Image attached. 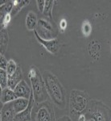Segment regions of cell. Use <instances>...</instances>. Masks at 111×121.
Segmentation results:
<instances>
[{
    "label": "cell",
    "mask_w": 111,
    "mask_h": 121,
    "mask_svg": "<svg viewBox=\"0 0 111 121\" xmlns=\"http://www.w3.org/2000/svg\"><path fill=\"white\" fill-rule=\"evenodd\" d=\"M14 91L15 95H17L18 98H23V99H29L32 94V88L29 86V85L24 80L21 81L18 85L15 86L14 89Z\"/></svg>",
    "instance_id": "obj_9"
},
{
    "label": "cell",
    "mask_w": 111,
    "mask_h": 121,
    "mask_svg": "<svg viewBox=\"0 0 111 121\" xmlns=\"http://www.w3.org/2000/svg\"><path fill=\"white\" fill-rule=\"evenodd\" d=\"M34 34L36 36V39L37 41L40 43V44L44 47V48L48 52H49L52 54H56L59 52L60 48V41L57 39H53V40H44L40 37L38 35V33L36 32V31H34Z\"/></svg>",
    "instance_id": "obj_7"
},
{
    "label": "cell",
    "mask_w": 111,
    "mask_h": 121,
    "mask_svg": "<svg viewBox=\"0 0 111 121\" xmlns=\"http://www.w3.org/2000/svg\"><path fill=\"white\" fill-rule=\"evenodd\" d=\"M16 116L12 106V102L3 104L1 109V121H14Z\"/></svg>",
    "instance_id": "obj_10"
},
{
    "label": "cell",
    "mask_w": 111,
    "mask_h": 121,
    "mask_svg": "<svg viewBox=\"0 0 111 121\" xmlns=\"http://www.w3.org/2000/svg\"><path fill=\"white\" fill-rule=\"evenodd\" d=\"M11 14L7 15L6 16L3 17V19H1V28H7V26L9 25L11 19Z\"/></svg>",
    "instance_id": "obj_23"
},
{
    "label": "cell",
    "mask_w": 111,
    "mask_h": 121,
    "mask_svg": "<svg viewBox=\"0 0 111 121\" xmlns=\"http://www.w3.org/2000/svg\"><path fill=\"white\" fill-rule=\"evenodd\" d=\"M89 102L90 99L87 92L79 90H73L69 97L70 114L74 117H78L80 115L84 114L88 109Z\"/></svg>",
    "instance_id": "obj_3"
},
{
    "label": "cell",
    "mask_w": 111,
    "mask_h": 121,
    "mask_svg": "<svg viewBox=\"0 0 111 121\" xmlns=\"http://www.w3.org/2000/svg\"><path fill=\"white\" fill-rule=\"evenodd\" d=\"M87 117L85 116V114L84 113V114H81L80 115V116L77 117V121H87Z\"/></svg>",
    "instance_id": "obj_26"
},
{
    "label": "cell",
    "mask_w": 111,
    "mask_h": 121,
    "mask_svg": "<svg viewBox=\"0 0 111 121\" xmlns=\"http://www.w3.org/2000/svg\"><path fill=\"white\" fill-rule=\"evenodd\" d=\"M60 28L62 29V30H65L66 28V27H67V22H66L65 19H62L61 21H60Z\"/></svg>",
    "instance_id": "obj_27"
},
{
    "label": "cell",
    "mask_w": 111,
    "mask_h": 121,
    "mask_svg": "<svg viewBox=\"0 0 111 121\" xmlns=\"http://www.w3.org/2000/svg\"><path fill=\"white\" fill-rule=\"evenodd\" d=\"M54 23L48 19H40L38 21L36 32L44 40H53L57 35V29L55 28Z\"/></svg>",
    "instance_id": "obj_6"
},
{
    "label": "cell",
    "mask_w": 111,
    "mask_h": 121,
    "mask_svg": "<svg viewBox=\"0 0 111 121\" xmlns=\"http://www.w3.org/2000/svg\"><path fill=\"white\" fill-rule=\"evenodd\" d=\"M37 15L33 11H29L26 17V27L29 31H36L38 25Z\"/></svg>",
    "instance_id": "obj_14"
},
{
    "label": "cell",
    "mask_w": 111,
    "mask_h": 121,
    "mask_svg": "<svg viewBox=\"0 0 111 121\" xmlns=\"http://www.w3.org/2000/svg\"><path fill=\"white\" fill-rule=\"evenodd\" d=\"M13 7H14V1H1V6H0L1 19H3L7 15L11 14Z\"/></svg>",
    "instance_id": "obj_16"
},
{
    "label": "cell",
    "mask_w": 111,
    "mask_h": 121,
    "mask_svg": "<svg viewBox=\"0 0 111 121\" xmlns=\"http://www.w3.org/2000/svg\"><path fill=\"white\" fill-rule=\"evenodd\" d=\"M36 3H37V7H38L39 11L43 13L44 9V6H45V1H44V0H37Z\"/></svg>",
    "instance_id": "obj_25"
},
{
    "label": "cell",
    "mask_w": 111,
    "mask_h": 121,
    "mask_svg": "<svg viewBox=\"0 0 111 121\" xmlns=\"http://www.w3.org/2000/svg\"><path fill=\"white\" fill-rule=\"evenodd\" d=\"M88 51L93 60L97 61L101 56V44L97 40H93L89 42L88 46Z\"/></svg>",
    "instance_id": "obj_11"
},
{
    "label": "cell",
    "mask_w": 111,
    "mask_h": 121,
    "mask_svg": "<svg viewBox=\"0 0 111 121\" xmlns=\"http://www.w3.org/2000/svg\"><path fill=\"white\" fill-rule=\"evenodd\" d=\"M43 78L52 102L58 108L65 109L66 107V91L59 79L48 70L43 73Z\"/></svg>",
    "instance_id": "obj_1"
},
{
    "label": "cell",
    "mask_w": 111,
    "mask_h": 121,
    "mask_svg": "<svg viewBox=\"0 0 111 121\" xmlns=\"http://www.w3.org/2000/svg\"><path fill=\"white\" fill-rule=\"evenodd\" d=\"M87 121H93V120H87Z\"/></svg>",
    "instance_id": "obj_29"
},
{
    "label": "cell",
    "mask_w": 111,
    "mask_h": 121,
    "mask_svg": "<svg viewBox=\"0 0 111 121\" xmlns=\"http://www.w3.org/2000/svg\"><path fill=\"white\" fill-rule=\"evenodd\" d=\"M81 31L85 36H89L90 34L92 33V25L89 21L85 20L84 21L81 26Z\"/></svg>",
    "instance_id": "obj_22"
},
{
    "label": "cell",
    "mask_w": 111,
    "mask_h": 121,
    "mask_svg": "<svg viewBox=\"0 0 111 121\" xmlns=\"http://www.w3.org/2000/svg\"><path fill=\"white\" fill-rule=\"evenodd\" d=\"M18 66H19V65L14 60H12V59L9 60H8V65H7V69H6V71H7L8 76L12 75L13 73H14L17 70V69H18Z\"/></svg>",
    "instance_id": "obj_21"
},
{
    "label": "cell",
    "mask_w": 111,
    "mask_h": 121,
    "mask_svg": "<svg viewBox=\"0 0 111 121\" xmlns=\"http://www.w3.org/2000/svg\"><path fill=\"white\" fill-rule=\"evenodd\" d=\"M9 41V36L7 28H1V40H0V48H1V54L4 55L6 50L7 48Z\"/></svg>",
    "instance_id": "obj_17"
},
{
    "label": "cell",
    "mask_w": 111,
    "mask_h": 121,
    "mask_svg": "<svg viewBox=\"0 0 111 121\" xmlns=\"http://www.w3.org/2000/svg\"><path fill=\"white\" fill-rule=\"evenodd\" d=\"M35 103L36 102H35L34 96H33V94H32L30 99H29L28 107L24 111L16 114L14 121H32V113Z\"/></svg>",
    "instance_id": "obj_8"
},
{
    "label": "cell",
    "mask_w": 111,
    "mask_h": 121,
    "mask_svg": "<svg viewBox=\"0 0 111 121\" xmlns=\"http://www.w3.org/2000/svg\"><path fill=\"white\" fill-rule=\"evenodd\" d=\"M29 99H23V98H18V99H15V100L13 101L12 106H13V108H14V110H15V112L16 114L23 112V111H24L25 109L28 107Z\"/></svg>",
    "instance_id": "obj_15"
},
{
    "label": "cell",
    "mask_w": 111,
    "mask_h": 121,
    "mask_svg": "<svg viewBox=\"0 0 111 121\" xmlns=\"http://www.w3.org/2000/svg\"><path fill=\"white\" fill-rule=\"evenodd\" d=\"M9 76L5 69H0V86L1 89H5L8 87Z\"/></svg>",
    "instance_id": "obj_20"
},
{
    "label": "cell",
    "mask_w": 111,
    "mask_h": 121,
    "mask_svg": "<svg viewBox=\"0 0 111 121\" xmlns=\"http://www.w3.org/2000/svg\"><path fill=\"white\" fill-rule=\"evenodd\" d=\"M87 120L93 121H110L111 109L102 101L90 100L88 109L85 112Z\"/></svg>",
    "instance_id": "obj_4"
},
{
    "label": "cell",
    "mask_w": 111,
    "mask_h": 121,
    "mask_svg": "<svg viewBox=\"0 0 111 121\" xmlns=\"http://www.w3.org/2000/svg\"><path fill=\"white\" fill-rule=\"evenodd\" d=\"M16 99H18L17 95H15L14 90L7 87L5 89H3L1 91V102L3 104L5 103H11Z\"/></svg>",
    "instance_id": "obj_13"
},
{
    "label": "cell",
    "mask_w": 111,
    "mask_h": 121,
    "mask_svg": "<svg viewBox=\"0 0 111 121\" xmlns=\"http://www.w3.org/2000/svg\"><path fill=\"white\" fill-rule=\"evenodd\" d=\"M30 3L29 0H15L14 1V7L11 12V16H15L23 7L28 6Z\"/></svg>",
    "instance_id": "obj_18"
},
{
    "label": "cell",
    "mask_w": 111,
    "mask_h": 121,
    "mask_svg": "<svg viewBox=\"0 0 111 121\" xmlns=\"http://www.w3.org/2000/svg\"><path fill=\"white\" fill-rule=\"evenodd\" d=\"M7 65H8V60L6 59L4 55L1 54L0 55V69H7Z\"/></svg>",
    "instance_id": "obj_24"
},
{
    "label": "cell",
    "mask_w": 111,
    "mask_h": 121,
    "mask_svg": "<svg viewBox=\"0 0 111 121\" xmlns=\"http://www.w3.org/2000/svg\"><path fill=\"white\" fill-rule=\"evenodd\" d=\"M57 121H72V120L69 118V116H63L60 119H59Z\"/></svg>",
    "instance_id": "obj_28"
},
{
    "label": "cell",
    "mask_w": 111,
    "mask_h": 121,
    "mask_svg": "<svg viewBox=\"0 0 111 121\" xmlns=\"http://www.w3.org/2000/svg\"><path fill=\"white\" fill-rule=\"evenodd\" d=\"M54 3H55V1H52V0H47V1H45V6H44L43 14L46 17H48L50 19H52V11H53Z\"/></svg>",
    "instance_id": "obj_19"
},
{
    "label": "cell",
    "mask_w": 111,
    "mask_h": 121,
    "mask_svg": "<svg viewBox=\"0 0 111 121\" xmlns=\"http://www.w3.org/2000/svg\"><path fill=\"white\" fill-rule=\"evenodd\" d=\"M32 121H55L53 104L47 100L40 103H36L32 113Z\"/></svg>",
    "instance_id": "obj_5"
},
{
    "label": "cell",
    "mask_w": 111,
    "mask_h": 121,
    "mask_svg": "<svg viewBox=\"0 0 111 121\" xmlns=\"http://www.w3.org/2000/svg\"><path fill=\"white\" fill-rule=\"evenodd\" d=\"M28 78L32 85V91L36 103H40L49 99V95L46 89L43 75L35 65H32L28 73Z\"/></svg>",
    "instance_id": "obj_2"
},
{
    "label": "cell",
    "mask_w": 111,
    "mask_h": 121,
    "mask_svg": "<svg viewBox=\"0 0 111 121\" xmlns=\"http://www.w3.org/2000/svg\"><path fill=\"white\" fill-rule=\"evenodd\" d=\"M23 76L22 69H21L20 66L19 65L16 71H15L12 75L9 76L8 87L12 90H14L15 88V86H16L21 81H23Z\"/></svg>",
    "instance_id": "obj_12"
}]
</instances>
